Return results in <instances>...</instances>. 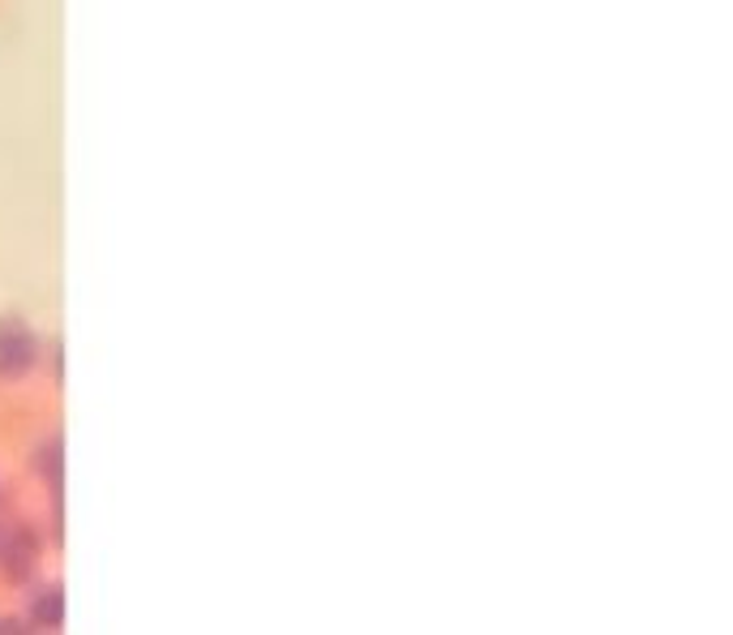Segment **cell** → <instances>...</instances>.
I'll use <instances>...</instances> for the list:
<instances>
[{"mask_svg":"<svg viewBox=\"0 0 733 635\" xmlns=\"http://www.w3.org/2000/svg\"><path fill=\"white\" fill-rule=\"evenodd\" d=\"M35 361V340L22 327H0V374H22Z\"/></svg>","mask_w":733,"mask_h":635,"instance_id":"1","label":"cell"},{"mask_svg":"<svg viewBox=\"0 0 733 635\" xmlns=\"http://www.w3.org/2000/svg\"><path fill=\"white\" fill-rule=\"evenodd\" d=\"M31 563H35V545L26 537H18L9 545V554H4V567H9V580H26V571H31Z\"/></svg>","mask_w":733,"mask_h":635,"instance_id":"2","label":"cell"},{"mask_svg":"<svg viewBox=\"0 0 733 635\" xmlns=\"http://www.w3.org/2000/svg\"><path fill=\"white\" fill-rule=\"evenodd\" d=\"M35 614H39V623H60V588H48L39 601H35Z\"/></svg>","mask_w":733,"mask_h":635,"instance_id":"3","label":"cell"}]
</instances>
